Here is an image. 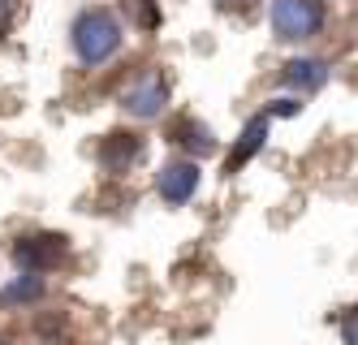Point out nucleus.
<instances>
[{
    "instance_id": "9d476101",
    "label": "nucleus",
    "mask_w": 358,
    "mask_h": 345,
    "mask_svg": "<svg viewBox=\"0 0 358 345\" xmlns=\"http://www.w3.org/2000/svg\"><path fill=\"white\" fill-rule=\"evenodd\" d=\"M341 341H345V345H358V307L345 311V320H341Z\"/></svg>"
},
{
    "instance_id": "423d86ee",
    "label": "nucleus",
    "mask_w": 358,
    "mask_h": 345,
    "mask_svg": "<svg viewBox=\"0 0 358 345\" xmlns=\"http://www.w3.org/2000/svg\"><path fill=\"white\" fill-rule=\"evenodd\" d=\"M268 121H272L268 113H259V117H250V121H246L242 139L234 143V151H229V169H242V164L250 160V155H255V151H259V147L268 143Z\"/></svg>"
},
{
    "instance_id": "7ed1b4c3",
    "label": "nucleus",
    "mask_w": 358,
    "mask_h": 345,
    "mask_svg": "<svg viewBox=\"0 0 358 345\" xmlns=\"http://www.w3.org/2000/svg\"><path fill=\"white\" fill-rule=\"evenodd\" d=\"M199 181H203L199 160H169V164L156 173V190H160V199H164V203L182 207V203H190V199H194Z\"/></svg>"
},
{
    "instance_id": "6e6552de",
    "label": "nucleus",
    "mask_w": 358,
    "mask_h": 345,
    "mask_svg": "<svg viewBox=\"0 0 358 345\" xmlns=\"http://www.w3.org/2000/svg\"><path fill=\"white\" fill-rule=\"evenodd\" d=\"M173 139H177V134H173ZM177 143H186L194 155H208V151H216L212 129H208V125H199V121H186V125H182V139H177Z\"/></svg>"
},
{
    "instance_id": "1a4fd4ad",
    "label": "nucleus",
    "mask_w": 358,
    "mask_h": 345,
    "mask_svg": "<svg viewBox=\"0 0 358 345\" xmlns=\"http://www.w3.org/2000/svg\"><path fill=\"white\" fill-rule=\"evenodd\" d=\"M39 294H43V276H39V272H27L22 281H13L0 298H9V302H27V298H39Z\"/></svg>"
},
{
    "instance_id": "0eeeda50",
    "label": "nucleus",
    "mask_w": 358,
    "mask_h": 345,
    "mask_svg": "<svg viewBox=\"0 0 358 345\" xmlns=\"http://www.w3.org/2000/svg\"><path fill=\"white\" fill-rule=\"evenodd\" d=\"M138 151H143V143H138L134 134H113V139L104 143V164H108V169H125L130 160H138Z\"/></svg>"
},
{
    "instance_id": "9b49d317",
    "label": "nucleus",
    "mask_w": 358,
    "mask_h": 345,
    "mask_svg": "<svg viewBox=\"0 0 358 345\" xmlns=\"http://www.w3.org/2000/svg\"><path fill=\"white\" fill-rule=\"evenodd\" d=\"M298 113H302L298 99H272V108H268V117H298Z\"/></svg>"
},
{
    "instance_id": "f03ea898",
    "label": "nucleus",
    "mask_w": 358,
    "mask_h": 345,
    "mask_svg": "<svg viewBox=\"0 0 358 345\" xmlns=\"http://www.w3.org/2000/svg\"><path fill=\"white\" fill-rule=\"evenodd\" d=\"M272 31L276 39H315L324 31V5L320 0H272Z\"/></svg>"
},
{
    "instance_id": "f257e3e1",
    "label": "nucleus",
    "mask_w": 358,
    "mask_h": 345,
    "mask_svg": "<svg viewBox=\"0 0 358 345\" xmlns=\"http://www.w3.org/2000/svg\"><path fill=\"white\" fill-rule=\"evenodd\" d=\"M121 48V22L108 9H87L73 17V52L83 65H104Z\"/></svg>"
},
{
    "instance_id": "39448f33",
    "label": "nucleus",
    "mask_w": 358,
    "mask_h": 345,
    "mask_svg": "<svg viewBox=\"0 0 358 345\" xmlns=\"http://www.w3.org/2000/svg\"><path fill=\"white\" fill-rule=\"evenodd\" d=\"M280 83L285 87H294V91H320L324 83H328V65L324 61H315V57H298V61H289L285 69H280Z\"/></svg>"
},
{
    "instance_id": "20e7f679",
    "label": "nucleus",
    "mask_w": 358,
    "mask_h": 345,
    "mask_svg": "<svg viewBox=\"0 0 358 345\" xmlns=\"http://www.w3.org/2000/svg\"><path fill=\"white\" fill-rule=\"evenodd\" d=\"M164 104H169V87H164L160 73H143L138 83L121 95V108L130 117H138V121H156L164 113Z\"/></svg>"
}]
</instances>
